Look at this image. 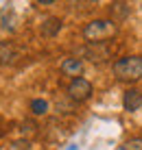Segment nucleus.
Wrapping results in <instances>:
<instances>
[{
	"instance_id": "obj_5",
	"label": "nucleus",
	"mask_w": 142,
	"mask_h": 150,
	"mask_svg": "<svg viewBox=\"0 0 142 150\" xmlns=\"http://www.w3.org/2000/svg\"><path fill=\"white\" fill-rule=\"evenodd\" d=\"M123 107H125V111H129V113L138 111L142 107V91L136 89V87L127 89V91H125V96H123Z\"/></svg>"
},
{
	"instance_id": "obj_9",
	"label": "nucleus",
	"mask_w": 142,
	"mask_h": 150,
	"mask_svg": "<svg viewBox=\"0 0 142 150\" xmlns=\"http://www.w3.org/2000/svg\"><path fill=\"white\" fill-rule=\"evenodd\" d=\"M109 9H112V13H114V18H116V20H123V18H127V15H129V4L127 2H114Z\"/></svg>"
},
{
	"instance_id": "obj_7",
	"label": "nucleus",
	"mask_w": 142,
	"mask_h": 150,
	"mask_svg": "<svg viewBox=\"0 0 142 150\" xmlns=\"http://www.w3.org/2000/svg\"><path fill=\"white\" fill-rule=\"evenodd\" d=\"M18 59H20V52L13 48L11 44H2V46H0V63H2V65H4V63L11 65V63H15Z\"/></svg>"
},
{
	"instance_id": "obj_8",
	"label": "nucleus",
	"mask_w": 142,
	"mask_h": 150,
	"mask_svg": "<svg viewBox=\"0 0 142 150\" xmlns=\"http://www.w3.org/2000/svg\"><path fill=\"white\" fill-rule=\"evenodd\" d=\"M31 111H33V115H46L48 113V102L42 100V98H35V100H31Z\"/></svg>"
},
{
	"instance_id": "obj_3",
	"label": "nucleus",
	"mask_w": 142,
	"mask_h": 150,
	"mask_svg": "<svg viewBox=\"0 0 142 150\" xmlns=\"http://www.w3.org/2000/svg\"><path fill=\"white\" fill-rule=\"evenodd\" d=\"M92 96V83L87 79H72L70 85H68V98L75 102H85L87 98Z\"/></svg>"
},
{
	"instance_id": "obj_2",
	"label": "nucleus",
	"mask_w": 142,
	"mask_h": 150,
	"mask_svg": "<svg viewBox=\"0 0 142 150\" xmlns=\"http://www.w3.org/2000/svg\"><path fill=\"white\" fill-rule=\"evenodd\" d=\"M114 76L123 83H136L142 79V57L138 54H129V57H120L114 63Z\"/></svg>"
},
{
	"instance_id": "obj_4",
	"label": "nucleus",
	"mask_w": 142,
	"mask_h": 150,
	"mask_svg": "<svg viewBox=\"0 0 142 150\" xmlns=\"http://www.w3.org/2000/svg\"><path fill=\"white\" fill-rule=\"evenodd\" d=\"M59 70H61V74H64V76L81 79V74H83V61L79 59V57H66V59L61 61Z\"/></svg>"
},
{
	"instance_id": "obj_1",
	"label": "nucleus",
	"mask_w": 142,
	"mask_h": 150,
	"mask_svg": "<svg viewBox=\"0 0 142 150\" xmlns=\"http://www.w3.org/2000/svg\"><path fill=\"white\" fill-rule=\"evenodd\" d=\"M118 24L114 20H92L83 26V39L90 44H105L107 39L116 37Z\"/></svg>"
},
{
	"instance_id": "obj_10",
	"label": "nucleus",
	"mask_w": 142,
	"mask_h": 150,
	"mask_svg": "<svg viewBox=\"0 0 142 150\" xmlns=\"http://www.w3.org/2000/svg\"><path fill=\"white\" fill-rule=\"evenodd\" d=\"M120 150H142V137H131L120 146Z\"/></svg>"
},
{
	"instance_id": "obj_6",
	"label": "nucleus",
	"mask_w": 142,
	"mask_h": 150,
	"mask_svg": "<svg viewBox=\"0 0 142 150\" xmlns=\"http://www.w3.org/2000/svg\"><path fill=\"white\" fill-rule=\"evenodd\" d=\"M59 30H61V20L55 18V15L44 18V20H42V24H39V33L44 35V37H55Z\"/></svg>"
}]
</instances>
